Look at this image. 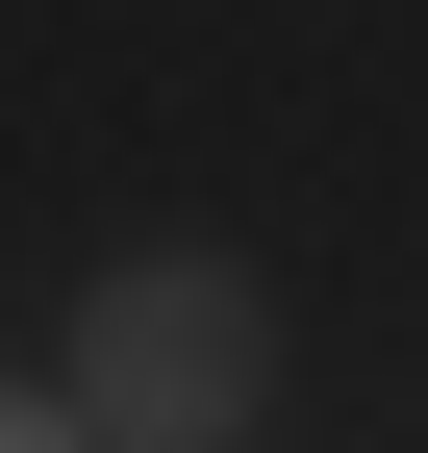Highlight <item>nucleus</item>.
<instances>
[{
    "mask_svg": "<svg viewBox=\"0 0 428 453\" xmlns=\"http://www.w3.org/2000/svg\"><path fill=\"white\" fill-rule=\"evenodd\" d=\"M252 403H278V303H252L227 252H126L76 303V428L101 453H227Z\"/></svg>",
    "mask_w": 428,
    "mask_h": 453,
    "instance_id": "f257e3e1",
    "label": "nucleus"
},
{
    "mask_svg": "<svg viewBox=\"0 0 428 453\" xmlns=\"http://www.w3.org/2000/svg\"><path fill=\"white\" fill-rule=\"evenodd\" d=\"M0 453H76V403H50V378H0Z\"/></svg>",
    "mask_w": 428,
    "mask_h": 453,
    "instance_id": "f03ea898",
    "label": "nucleus"
}]
</instances>
